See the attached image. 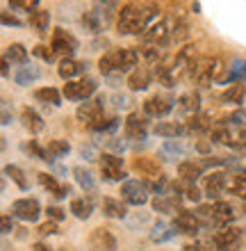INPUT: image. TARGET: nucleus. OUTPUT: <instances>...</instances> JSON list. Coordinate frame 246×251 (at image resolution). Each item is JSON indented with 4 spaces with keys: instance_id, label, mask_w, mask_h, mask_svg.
<instances>
[{
    "instance_id": "nucleus-24",
    "label": "nucleus",
    "mask_w": 246,
    "mask_h": 251,
    "mask_svg": "<svg viewBox=\"0 0 246 251\" xmlns=\"http://www.w3.org/2000/svg\"><path fill=\"white\" fill-rule=\"evenodd\" d=\"M187 153V146L180 139H166L164 144L160 146V155L164 160H178Z\"/></svg>"
},
{
    "instance_id": "nucleus-60",
    "label": "nucleus",
    "mask_w": 246,
    "mask_h": 251,
    "mask_svg": "<svg viewBox=\"0 0 246 251\" xmlns=\"http://www.w3.org/2000/svg\"><path fill=\"white\" fill-rule=\"evenodd\" d=\"M34 249L37 251H55L53 247H46V245H34Z\"/></svg>"
},
{
    "instance_id": "nucleus-43",
    "label": "nucleus",
    "mask_w": 246,
    "mask_h": 251,
    "mask_svg": "<svg viewBox=\"0 0 246 251\" xmlns=\"http://www.w3.org/2000/svg\"><path fill=\"white\" fill-rule=\"evenodd\" d=\"M230 80L237 82V80H246V62L237 60L233 66H230Z\"/></svg>"
},
{
    "instance_id": "nucleus-34",
    "label": "nucleus",
    "mask_w": 246,
    "mask_h": 251,
    "mask_svg": "<svg viewBox=\"0 0 246 251\" xmlns=\"http://www.w3.org/2000/svg\"><path fill=\"white\" fill-rule=\"evenodd\" d=\"M34 99L41 100V103H50V105H60L62 103V94L55 89V87H44V89H37L34 92Z\"/></svg>"
},
{
    "instance_id": "nucleus-59",
    "label": "nucleus",
    "mask_w": 246,
    "mask_h": 251,
    "mask_svg": "<svg viewBox=\"0 0 246 251\" xmlns=\"http://www.w3.org/2000/svg\"><path fill=\"white\" fill-rule=\"evenodd\" d=\"M185 251H207V249L203 245H187Z\"/></svg>"
},
{
    "instance_id": "nucleus-57",
    "label": "nucleus",
    "mask_w": 246,
    "mask_h": 251,
    "mask_svg": "<svg viewBox=\"0 0 246 251\" xmlns=\"http://www.w3.org/2000/svg\"><path fill=\"white\" fill-rule=\"evenodd\" d=\"M210 149H212V142H199V151L201 153H207Z\"/></svg>"
},
{
    "instance_id": "nucleus-5",
    "label": "nucleus",
    "mask_w": 246,
    "mask_h": 251,
    "mask_svg": "<svg viewBox=\"0 0 246 251\" xmlns=\"http://www.w3.org/2000/svg\"><path fill=\"white\" fill-rule=\"evenodd\" d=\"M75 117H78V121H82V124H87L89 128H93V126L103 119V96L91 99V100H85V103L78 107Z\"/></svg>"
},
{
    "instance_id": "nucleus-42",
    "label": "nucleus",
    "mask_w": 246,
    "mask_h": 251,
    "mask_svg": "<svg viewBox=\"0 0 246 251\" xmlns=\"http://www.w3.org/2000/svg\"><path fill=\"white\" fill-rule=\"evenodd\" d=\"M119 124H121V121L114 119V117H112V119H105V117H103L98 124L93 126V130H96V132H112V130H116V128H119Z\"/></svg>"
},
{
    "instance_id": "nucleus-63",
    "label": "nucleus",
    "mask_w": 246,
    "mask_h": 251,
    "mask_svg": "<svg viewBox=\"0 0 246 251\" xmlns=\"http://www.w3.org/2000/svg\"><path fill=\"white\" fill-rule=\"evenodd\" d=\"M244 210H246V208H244Z\"/></svg>"
},
{
    "instance_id": "nucleus-45",
    "label": "nucleus",
    "mask_w": 246,
    "mask_h": 251,
    "mask_svg": "<svg viewBox=\"0 0 246 251\" xmlns=\"http://www.w3.org/2000/svg\"><path fill=\"white\" fill-rule=\"evenodd\" d=\"M119 2H121V0H93L96 9H100V12H105V14L114 12V9L119 7Z\"/></svg>"
},
{
    "instance_id": "nucleus-22",
    "label": "nucleus",
    "mask_w": 246,
    "mask_h": 251,
    "mask_svg": "<svg viewBox=\"0 0 246 251\" xmlns=\"http://www.w3.org/2000/svg\"><path fill=\"white\" fill-rule=\"evenodd\" d=\"M87 71V62H78V60H62L60 66H57V73H60V78L64 80H71L75 75H80V73Z\"/></svg>"
},
{
    "instance_id": "nucleus-12",
    "label": "nucleus",
    "mask_w": 246,
    "mask_h": 251,
    "mask_svg": "<svg viewBox=\"0 0 246 251\" xmlns=\"http://www.w3.org/2000/svg\"><path fill=\"white\" fill-rule=\"evenodd\" d=\"M89 245L96 251H116V238L107 228H93L89 235Z\"/></svg>"
},
{
    "instance_id": "nucleus-25",
    "label": "nucleus",
    "mask_w": 246,
    "mask_h": 251,
    "mask_svg": "<svg viewBox=\"0 0 246 251\" xmlns=\"http://www.w3.org/2000/svg\"><path fill=\"white\" fill-rule=\"evenodd\" d=\"M103 212H105V217H110V219H123L128 215L126 201H119V199L107 197L105 201H103Z\"/></svg>"
},
{
    "instance_id": "nucleus-33",
    "label": "nucleus",
    "mask_w": 246,
    "mask_h": 251,
    "mask_svg": "<svg viewBox=\"0 0 246 251\" xmlns=\"http://www.w3.org/2000/svg\"><path fill=\"white\" fill-rule=\"evenodd\" d=\"M133 167L137 169V172L151 176V178H157V176H160V167H157V162L151 160V158H137L133 162Z\"/></svg>"
},
{
    "instance_id": "nucleus-10",
    "label": "nucleus",
    "mask_w": 246,
    "mask_h": 251,
    "mask_svg": "<svg viewBox=\"0 0 246 251\" xmlns=\"http://www.w3.org/2000/svg\"><path fill=\"white\" fill-rule=\"evenodd\" d=\"M123 130H126L128 139H146L148 135V121L146 117H141L139 112H133L123 124Z\"/></svg>"
},
{
    "instance_id": "nucleus-54",
    "label": "nucleus",
    "mask_w": 246,
    "mask_h": 251,
    "mask_svg": "<svg viewBox=\"0 0 246 251\" xmlns=\"http://www.w3.org/2000/svg\"><path fill=\"white\" fill-rule=\"evenodd\" d=\"M0 226H2V233H12L14 231V222L9 215H2V222H0Z\"/></svg>"
},
{
    "instance_id": "nucleus-11",
    "label": "nucleus",
    "mask_w": 246,
    "mask_h": 251,
    "mask_svg": "<svg viewBox=\"0 0 246 251\" xmlns=\"http://www.w3.org/2000/svg\"><path fill=\"white\" fill-rule=\"evenodd\" d=\"M173 226H176L180 233H185V235H196V233L201 231V219H199V215H194V212H189V210H178Z\"/></svg>"
},
{
    "instance_id": "nucleus-9",
    "label": "nucleus",
    "mask_w": 246,
    "mask_h": 251,
    "mask_svg": "<svg viewBox=\"0 0 246 251\" xmlns=\"http://www.w3.org/2000/svg\"><path fill=\"white\" fill-rule=\"evenodd\" d=\"M12 215L23 222H37L41 215V208L34 199H19L12 203Z\"/></svg>"
},
{
    "instance_id": "nucleus-7",
    "label": "nucleus",
    "mask_w": 246,
    "mask_h": 251,
    "mask_svg": "<svg viewBox=\"0 0 246 251\" xmlns=\"http://www.w3.org/2000/svg\"><path fill=\"white\" fill-rule=\"evenodd\" d=\"M121 197L130 205H144L148 201V187L146 183H139V180H126L121 187Z\"/></svg>"
},
{
    "instance_id": "nucleus-4",
    "label": "nucleus",
    "mask_w": 246,
    "mask_h": 251,
    "mask_svg": "<svg viewBox=\"0 0 246 251\" xmlns=\"http://www.w3.org/2000/svg\"><path fill=\"white\" fill-rule=\"evenodd\" d=\"M100 172H103V178L112 180V183H121L126 178V172H123V158L114 155V153H103L100 155Z\"/></svg>"
},
{
    "instance_id": "nucleus-8",
    "label": "nucleus",
    "mask_w": 246,
    "mask_h": 251,
    "mask_svg": "<svg viewBox=\"0 0 246 251\" xmlns=\"http://www.w3.org/2000/svg\"><path fill=\"white\" fill-rule=\"evenodd\" d=\"M214 245L219 251H237L242 245V231L235 228V226H228V228H221L214 235Z\"/></svg>"
},
{
    "instance_id": "nucleus-36",
    "label": "nucleus",
    "mask_w": 246,
    "mask_h": 251,
    "mask_svg": "<svg viewBox=\"0 0 246 251\" xmlns=\"http://www.w3.org/2000/svg\"><path fill=\"white\" fill-rule=\"evenodd\" d=\"M5 57L12 62H19V64H27V50L23 44H9Z\"/></svg>"
},
{
    "instance_id": "nucleus-48",
    "label": "nucleus",
    "mask_w": 246,
    "mask_h": 251,
    "mask_svg": "<svg viewBox=\"0 0 246 251\" xmlns=\"http://www.w3.org/2000/svg\"><path fill=\"white\" fill-rule=\"evenodd\" d=\"M46 215H48V219H50V222H62V219L67 217V212L62 210V208H55V205H50V208H48Z\"/></svg>"
},
{
    "instance_id": "nucleus-16",
    "label": "nucleus",
    "mask_w": 246,
    "mask_h": 251,
    "mask_svg": "<svg viewBox=\"0 0 246 251\" xmlns=\"http://www.w3.org/2000/svg\"><path fill=\"white\" fill-rule=\"evenodd\" d=\"M178 203H180V197H178V185H176V192L157 194V197L153 199V210L155 212H164V215H171Z\"/></svg>"
},
{
    "instance_id": "nucleus-58",
    "label": "nucleus",
    "mask_w": 246,
    "mask_h": 251,
    "mask_svg": "<svg viewBox=\"0 0 246 251\" xmlns=\"http://www.w3.org/2000/svg\"><path fill=\"white\" fill-rule=\"evenodd\" d=\"M110 146H112V149H116V151H123V149H126V144H123V142H116V139H112V142H110Z\"/></svg>"
},
{
    "instance_id": "nucleus-19",
    "label": "nucleus",
    "mask_w": 246,
    "mask_h": 251,
    "mask_svg": "<svg viewBox=\"0 0 246 251\" xmlns=\"http://www.w3.org/2000/svg\"><path fill=\"white\" fill-rule=\"evenodd\" d=\"M21 121H23V128L30 135H37V132L44 130V119H41L39 112H34L32 107H23L21 110Z\"/></svg>"
},
{
    "instance_id": "nucleus-53",
    "label": "nucleus",
    "mask_w": 246,
    "mask_h": 251,
    "mask_svg": "<svg viewBox=\"0 0 246 251\" xmlns=\"http://www.w3.org/2000/svg\"><path fill=\"white\" fill-rule=\"evenodd\" d=\"M2 25H23V21L16 16H9V12H2Z\"/></svg>"
},
{
    "instance_id": "nucleus-1",
    "label": "nucleus",
    "mask_w": 246,
    "mask_h": 251,
    "mask_svg": "<svg viewBox=\"0 0 246 251\" xmlns=\"http://www.w3.org/2000/svg\"><path fill=\"white\" fill-rule=\"evenodd\" d=\"M155 19L153 7H139V5H126L119 14L116 30L121 34H144L151 27V21Z\"/></svg>"
},
{
    "instance_id": "nucleus-51",
    "label": "nucleus",
    "mask_w": 246,
    "mask_h": 251,
    "mask_svg": "<svg viewBox=\"0 0 246 251\" xmlns=\"http://www.w3.org/2000/svg\"><path fill=\"white\" fill-rule=\"evenodd\" d=\"M185 197L189 199V201H201V197H203V194H201V190L196 185H187L185 187Z\"/></svg>"
},
{
    "instance_id": "nucleus-55",
    "label": "nucleus",
    "mask_w": 246,
    "mask_h": 251,
    "mask_svg": "<svg viewBox=\"0 0 246 251\" xmlns=\"http://www.w3.org/2000/svg\"><path fill=\"white\" fill-rule=\"evenodd\" d=\"M114 105H116V107H128V105H130V100H128V96H123V94H121V96H114Z\"/></svg>"
},
{
    "instance_id": "nucleus-15",
    "label": "nucleus",
    "mask_w": 246,
    "mask_h": 251,
    "mask_svg": "<svg viewBox=\"0 0 246 251\" xmlns=\"http://www.w3.org/2000/svg\"><path fill=\"white\" fill-rule=\"evenodd\" d=\"M141 39H144V46H162L169 41V27L164 23H155L141 34Z\"/></svg>"
},
{
    "instance_id": "nucleus-46",
    "label": "nucleus",
    "mask_w": 246,
    "mask_h": 251,
    "mask_svg": "<svg viewBox=\"0 0 246 251\" xmlns=\"http://www.w3.org/2000/svg\"><path fill=\"white\" fill-rule=\"evenodd\" d=\"M9 5L14 9H27V12H34V7L39 5V0H9Z\"/></svg>"
},
{
    "instance_id": "nucleus-28",
    "label": "nucleus",
    "mask_w": 246,
    "mask_h": 251,
    "mask_svg": "<svg viewBox=\"0 0 246 251\" xmlns=\"http://www.w3.org/2000/svg\"><path fill=\"white\" fill-rule=\"evenodd\" d=\"M201 172H203V165H201V162H192V160H185V162H180V167H178V176L182 180H187V183H192V180L199 178Z\"/></svg>"
},
{
    "instance_id": "nucleus-14",
    "label": "nucleus",
    "mask_w": 246,
    "mask_h": 251,
    "mask_svg": "<svg viewBox=\"0 0 246 251\" xmlns=\"http://www.w3.org/2000/svg\"><path fill=\"white\" fill-rule=\"evenodd\" d=\"M226 190H228V176L224 172H212L210 176H207V180H205V194L210 199H217V201H219V197Z\"/></svg>"
},
{
    "instance_id": "nucleus-21",
    "label": "nucleus",
    "mask_w": 246,
    "mask_h": 251,
    "mask_svg": "<svg viewBox=\"0 0 246 251\" xmlns=\"http://www.w3.org/2000/svg\"><path fill=\"white\" fill-rule=\"evenodd\" d=\"M107 19H110V14L100 12V9H91V12H87L82 16V25L87 30H91V32H100L107 25Z\"/></svg>"
},
{
    "instance_id": "nucleus-30",
    "label": "nucleus",
    "mask_w": 246,
    "mask_h": 251,
    "mask_svg": "<svg viewBox=\"0 0 246 251\" xmlns=\"http://www.w3.org/2000/svg\"><path fill=\"white\" fill-rule=\"evenodd\" d=\"M176 235V226H169L166 222H157L151 231V240L153 242H169Z\"/></svg>"
},
{
    "instance_id": "nucleus-47",
    "label": "nucleus",
    "mask_w": 246,
    "mask_h": 251,
    "mask_svg": "<svg viewBox=\"0 0 246 251\" xmlns=\"http://www.w3.org/2000/svg\"><path fill=\"white\" fill-rule=\"evenodd\" d=\"M25 149H27V151H30V153H32V155H37V158H39V160H46V162H48V160H50V158H48V153H46V149H41V146L37 144L34 139H32V142H30V144L25 146Z\"/></svg>"
},
{
    "instance_id": "nucleus-49",
    "label": "nucleus",
    "mask_w": 246,
    "mask_h": 251,
    "mask_svg": "<svg viewBox=\"0 0 246 251\" xmlns=\"http://www.w3.org/2000/svg\"><path fill=\"white\" fill-rule=\"evenodd\" d=\"M80 155H82L85 160H96V158H100L98 151H96V146H91V144L80 146Z\"/></svg>"
},
{
    "instance_id": "nucleus-40",
    "label": "nucleus",
    "mask_w": 246,
    "mask_h": 251,
    "mask_svg": "<svg viewBox=\"0 0 246 251\" xmlns=\"http://www.w3.org/2000/svg\"><path fill=\"white\" fill-rule=\"evenodd\" d=\"M210 128V124H207V117H203V114H196V117H189L187 119V126L185 130L187 132H203Z\"/></svg>"
},
{
    "instance_id": "nucleus-37",
    "label": "nucleus",
    "mask_w": 246,
    "mask_h": 251,
    "mask_svg": "<svg viewBox=\"0 0 246 251\" xmlns=\"http://www.w3.org/2000/svg\"><path fill=\"white\" fill-rule=\"evenodd\" d=\"M212 80H217V82H233L230 80V66L224 64V60H214L212 64Z\"/></svg>"
},
{
    "instance_id": "nucleus-31",
    "label": "nucleus",
    "mask_w": 246,
    "mask_h": 251,
    "mask_svg": "<svg viewBox=\"0 0 246 251\" xmlns=\"http://www.w3.org/2000/svg\"><path fill=\"white\" fill-rule=\"evenodd\" d=\"M68 151H71V146H68V142H64V139H50L46 146V153L50 160H57V158H67Z\"/></svg>"
},
{
    "instance_id": "nucleus-52",
    "label": "nucleus",
    "mask_w": 246,
    "mask_h": 251,
    "mask_svg": "<svg viewBox=\"0 0 246 251\" xmlns=\"http://www.w3.org/2000/svg\"><path fill=\"white\" fill-rule=\"evenodd\" d=\"M230 124L242 126V128H244V126H246V112H244V110H237V112L230 117Z\"/></svg>"
},
{
    "instance_id": "nucleus-62",
    "label": "nucleus",
    "mask_w": 246,
    "mask_h": 251,
    "mask_svg": "<svg viewBox=\"0 0 246 251\" xmlns=\"http://www.w3.org/2000/svg\"><path fill=\"white\" fill-rule=\"evenodd\" d=\"M242 137L246 139V126H244V128H242Z\"/></svg>"
},
{
    "instance_id": "nucleus-13",
    "label": "nucleus",
    "mask_w": 246,
    "mask_h": 251,
    "mask_svg": "<svg viewBox=\"0 0 246 251\" xmlns=\"http://www.w3.org/2000/svg\"><path fill=\"white\" fill-rule=\"evenodd\" d=\"M173 110V100L164 99V96H151V99L144 100V112L148 117H166V114Z\"/></svg>"
},
{
    "instance_id": "nucleus-23",
    "label": "nucleus",
    "mask_w": 246,
    "mask_h": 251,
    "mask_svg": "<svg viewBox=\"0 0 246 251\" xmlns=\"http://www.w3.org/2000/svg\"><path fill=\"white\" fill-rule=\"evenodd\" d=\"M235 219V208L228 201H217L212 205V222L214 224H228V222H233Z\"/></svg>"
},
{
    "instance_id": "nucleus-6",
    "label": "nucleus",
    "mask_w": 246,
    "mask_h": 251,
    "mask_svg": "<svg viewBox=\"0 0 246 251\" xmlns=\"http://www.w3.org/2000/svg\"><path fill=\"white\" fill-rule=\"evenodd\" d=\"M96 92V80L85 78V80H71L64 85V96L68 100H89V96Z\"/></svg>"
},
{
    "instance_id": "nucleus-20",
    "label": "nucleus",
    "mask_w": 246,
    "mask_h": 251,
    "mask_svg": "<svg viewBox=\"0 0 246 251\" xmlns=\"http://www.w3.org/2000/svg\"><path fill=\"white\" fill-rule=\"evenodd\" d=\"M178 110L182 114H189V117H196L201 110V96L199 92H185L178 99Z\"/></svg>"
},
{
    "instance_id": "nucleus-17",
    "label": "nucleus",
    "mask_w": 246,
    "mask_h": 251,
    "mask_svg": "<svg viewBox=\"0 0 246 251\" xmlns=\"http://www.w3.org/2000/svg\"><path fill=\"white\" fill-rule=\"evenodd\" d=\"M39 183L46 187L53 197H57V199H64V197H68V194H71V185L60 183V180L55 178V176H50V174H39Z\"/></svg>"
},
{
    "instance_id": "nucleus-44",
    "label": "nucleus",
    "mask_w": 246,
    "mask_h": 251,
    "mask_svg": "<svg viewBox=\"0 0 246 251\" xmlns=\"http://www.w3.org/2000/svg\"><path fill=\"white\" fill-rule=\"evenodd\" d=\"M32 53L37 55V57H41L44 62H53L55 60V50H53V48H48V46H44V44H39Z\"/></svg>"
},
{
    "instance_id": "nucleus-2",
    "label": "nucleus",
    "mask_w": 246,
    "mask_h": 251,
    "mask_svg": "<svg viewBox=\"0 0 246 251\" xmlns=\"http://www.w3.org/2000/svg\"><path fill=\"white\" fill-rule=\"evenodd\" d=\"M139 62V53L133 48H116L110 50L98 60V69L105 75H114V73H126Z\"/></svg>"
},
{
    "instance_id": "nucleus-39",
    "label": "nucleus",
    "mask_w": 246,
    "mask_h": 251,
    "mask_svg": "<svg viewBox=\"0 0 246 251\" xmlns=\"http://www.w3.org/2000/svg\"><path fill=\"white\" fill-rule=\"evenodd\" d=\"M244 94H246L244 85H237V82H235V85H230L226 92H224V96H221V99L226 100V103H242Z\"/></svg>"
},
{
    "instance_id": "nucleus-61",
    "label": "nucleus",
    "mask_w": 246,
    "mask_h": 251,
    "mask_svg": "<svg viewBox=\"0 0 246 251\" xmlns=\"http://www.w3.org/2000/svg\"><path fill=\"white\" fill-rule=\"evenodd\" d=\"M2 124H9V112H7V107H5V110H2Z\"/></svg>"
},
{
    "instance_id": "nucleus-26",
    "label": "nucleus",
    "mask_w": 246,
    "mask_h": 251,
    "mask_svg": "<svg viewBox=\"0 0 246 251\" xmlns=\"http://www.w3.org/2000/svg\"><path fill=\"white\" fill-rule=\"evenodd\" d=\"M39 75H41V71L37 69V66L23 64V66H19V71L14 73V80H16V85L27 87V85H32L34 80H39Z\"/></svg>"
},
{
    "instance_id": "nucleus-38",
    "label": "nucleus",
    "mask_w": 246,
    "mask_h": 251,
    "mask_svg": "<svg viewBox=\"0 0 246 251\" xmlns=\"http://www.w3.org/2000/svg\"><path fill=\"white\" fill-rule=\"evenodd\" d=\"M5 174L14 180V183H16V185L21 187V190H27V178H25V174H23V169H21V167L7 165V167H5Z\"/></svg>"
},
{
    "instance_id": "nucleus-35",
    "label": "nucleus",
    "mask_w": 246,
    "mask_h": 251,
    "mask_svg": "<svg viewBox=\"0 0 246 251\" xmlns=\"http://www.w3.org/2000/svg\"><path fill=\"white\" fill-rule=\"evenodd\" d=\"M30 23H32L39 32H46L48 25H50V12L48 9H34L30 14Z\"/></svg>"
},
{
    "instance_id": "nucleus-29",
    "label": "nucleus",
    "mask_w": 246,
    "mask_h": 251,
    "mask_svg": "<svg viewBox=\"0 0 246 251\" xmlns=\"http://www.w3.org/2000/svg\"><path fill=\"white\" fill-rule=\"evenodd\" d=\"M71 212H73L78 219H89L91 217V212H93V203H91V199H73L71 201Z\"/></svg>"
},
{
    "instance_id": "nucleus-18",
    "label": "nucleus",
    "mask_w": 246,
    "mask_h": 251,
    "mask_svg": "<svg viewBox=\"0 0 246 251\" xmlns=\"http://www.w3.org/2000/svg\"><path fill=\"white\" fill-rule=\"evenodd\" d=\"M151 80H153V73L148 71L146 66H137V69L130 73L128 85H130V89H133V92H144V89H148Z\"/></svg>"
},
{
    "instance_id": "nucleus-56",
    "label": "nucleus",
    "mask_w": 246,
    "mask_h": 251,
    "mask_svg": "<svg viewBox=\"0 0 246 251\" xmlns=\"http://www.w3.org/2000/svg\"><path fill=\"white\" fill-rule=\"evenodd\" d=\"M0 71H2V75L9 73V60H7V57H2V62H0Z\"/></svg>"
},
{
    "instance_id": "nucleus-41",
    "label": "nucleus",
    "mask_w": 246,
    "mask_h": 251,
    "mask_svg": "<svg viewBox=\"0 0 246 251\" xmlns=\"http://www.w3.org/2000/svg\"><path fill=\"white\" fill-rule=\"evenodd\" d=\"M228 190H230V194L246 199V176H230L228 178Z\"/></svg>"
},
{
    "instance_id": "nucleus-50",
    "label": "nucleus",
    "mask_w": 246,
    "mask_h": 251,
    "mask_svg": "<svg viewBox=\"0 0 246 251\" xmlns=\"http://www.w3.org/2000/svg\"><path fill=\"white\" fill-rule=\"evenodd\" d=\"M55 233H57V224L55 222H46V224L39 226V235H44V238L46 235H55Z\"/></svg>"
},
{
    "instance_id": "nucleus-32",
    "label": "nucleus",
    "mask_w": 246,
    "mask_h": 251,
    "mask_svg": "<svg viewBox=\"0 0 246 251\" xmlns=\"http://www.w3.org/2000/svg\"><path fill=\"white\" fill-rule=\"evenodd\" d=\"M73 176H75V183H78L82 190H87V192L96 190V178H93V174L89 172V169H85V167H75Z\"/></svg>"
},
{
    "instance_id": "nucleus-3",
    "label": "nucleus",
    "mask_w": 246,
    "mask_h": 251,
    "mask_svg": "<svg viewBox=\"0 0 246 251\" xmlns=\"http://www.w3.org/2000/svg\"><path fill=\"white\" fill-rule=\"evenodd\" d=\"M50 48L55 50V55H62L64 60H68V57H73V53L78 50V39H75L71 32H67V30L57 27V30L53 32Z\"/></svg>"
},
{
    "instance_id": "nucleus-27",
    "label": "nucleus",
    "mask_w": 246,
    "mask_h": 251,
    "mask_svg": "<svg viewBox=\"0 0 246 251\" xmlns=\"http://www.w3.org/2000/svg\"><path fill=\"white\" fill-rule=\"evenodd\" d=\"M153 132L155 135H160V137L176 139V137H180V135L185 132V128H182L180 124H176V121H160V124H155Z\"/></svg>"
}]
</instances>
